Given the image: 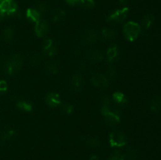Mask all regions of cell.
I'll use <instances>...</instances> for the list:
<instances>
[{
  "instance_id": "2",
  "label": "cell",
  "mask_w": 161,
  "mask_h": 160,
  "mask_svg": "<svg viewBox=\"0 0 161 160\" xmlns=\"http://www.w3.org/2000/svg\"><path fill=\"white\" fill-rule=\"evenodd\" d=\"M141 33V26L135 21H128L123 27V34L127 41L133 42Z\"/></svg>"
},
{
  "instance_id": "13",
  "label": "cell",
  "mask_w": 161,
  "mask_h": 160,
  "mask_svg": "<svg viewBox=\"0 0 161 160\" xmlns=\"http://www.w3.org/2000/svg\"><path fill=\"white\" fill-rule=\"evenodd\" d=\"M40 13H39L36 9H34V8H29V9H28L26 10L25 17H26V18L28 19L29 21L36 23V22H38L40 20Z\"/></svg>"
},
{
  "instance_id": "38",
  "label": "cell",
  "mask_w": 161,
  "mask_h": 160,
  "mask_svg": "<svg viewBox=\"0 0 161 160\" xmlns=\"http://www.w3.org/2000/svg\"><path fill=\"white\" fill-rule=\"evenodd\" d=\"M90 160H101V159L97 156V155H92V156L91 157V158H90Z\"/></svg>"
},
{
  "instance_id": "31",
  "label": "cell",
  "mask_w": 161,
  "mask_h": 160,
  "mask_svg": "<svg viewBox=\"0 0 161 160\" xmlns=\"http://www.w3.org/2000/svg\"><path fill=\"white\" fill-rule=\"evenodd\" d=\"M57 53H58V49H57L56 45H53L51 48L49 49V50H47L46 52H44L43 53L45 55H47V56H54Z\"/></svg>"
},
{
  "instance_id": "15",
  "label": "cell",
  "mask_w": 161,
  "mask_h": 160,
  "mask_svg": "<svg viewBox=\"0 0 161 160\" xmlns=\"http://www.w3.org/2000/svg\"><path fill=\"white\" fill-rule=\"evenodd\" d=\"M113 99L117 104L121 105V106L125 105L127 102V99L126 96L122 92H119V91H116L113 94Z\"/></svg>"
},
{
  "instance_id": "25",
  "label": "cell",
  "mask_w": 161,
  "mask_h": 160,
  "mask_svg": "<svg viewBox=\"0 0 161 160\" xmlns=\"http://www.w3.org/2000/svg\"><path fill=\"white\" fill-rule=\"evenodd\" d=\"M95 6V2L94 0H82L80 6L86 9H92Z\"/></svg>"
},
{
  "instance_id": "39",
  "label": "cell",
  "mask_w": 161,
  "mask_h": 160,
  "mask_svg": "<svg viewBox=\"0 0 161 160\" xmlns=\"http://www.w3.org/2000/svg\"><path fill=\"white\" fill-rule=\"evenodd\" d=\"M4 17H5V16H4V15H3V13H1V12H0V22H1V21H2V20H3V18H4Z\"/></svg>"
},
{
  "instance_id": "9",
  "label": "cell",
  "mask_w": 161,
  "mask_h": 160,
  "mask_svg": "<svg viewBox=\"0 0 161 160\" xmlns=\"http://www.w3.org/2000/svg\"><path fill=\"white\" fill-rule=\"evenodd\" d=\"M46 104L50 108H56L61 104V100L60 95L57 93H49L45 98Z\"/></svg>"
},
{
  "instance_id": "7",
  "label": "cell",
  "mask_w": 161,
  "mask_h": 160,
  "mask_svg": "<svg viewBox=\"0 0 161 160\" xmlns=\"http://www.w3.org/2000/svg\"><path fill=\"white\" fill-rule=\"evenodd\" d=\"M50 30V26L45 20H39L35 25V33L38 37H44L47 35Z\"/></svg>"
},
{
  "instance_id": "27",
  "label": "cell",
  "mask_w": 161,
  "mask_h": 160,
  "mask_svg": "<svg viewBox=\"0 0 161 160\" xmlns=\"http://www.w3.org/2000/svg\"><path fill=\"white\" fill-rule=\"evenodd\" d=\"M61 110L66 115H70L72 114V111H73V106L70 104L68 103H64V104H61Z\"/></svg>"
},
{
  "instance_id": "17",
  "label": "cell",
  "mask_w": 161,
  "mask_h": 160,
  "mask_svg": "<svg viewBox=\"0 0 161 160\" xmlns=\"http://www.w3.org/2000/svg\"><path fill=\"white\" fill-rule=\"evenodd\" d=\"M17 132L13 129H6L3 130L0 134V138L3 141H8V140L12 139L14 136H15Z\"/></svg>"
},
{
  "instance_id": "28",
  "label": "cell",
  "mask_w": 161,
  "mask_h": 160,
  "mask_svg": "<svg viewBox=\"0 0 161 160\" xmlns=\"http://www.w3.org/2000/svg\"><path fill=\"white\" fill-rule=\"evenodd\" d=\"M36 9H37L40 13H46L47 11V9H48V5H47V3L44 1L39 2V3H38L37 5H36Z\"/></svg>"
},
{
  "instance_id": "21",
  "label": "cell",
  "mask_w": 161,
  "mask_h": 160,
  "mask_svg": "<svg viewBox=\"0 0 161 160\" xmlns=\"http://www.w3.org/2000/svg\"><path fill=\"white\" fill-rule=\"evenodd\" d=\"M66 13L63 9H58L53 13V14L52 15V21L57 23V22H60L64 18Z\"/></svg>"
},
{
  "instance_id": "36",
  "label": "cell",
  "mask_w": 161,
  "mask_h": 160,
  "mask_svg": "<svg viewBox=\"0 0 161 160\" xmlns=\"http://www.w3.org/2000/svg\"><path fill=\"white\" fill-rule=\"evenodd\" d=\"M66 3L70 6H80L82 0H65Z\"/></svg>"
},
{
  "instance_id": "40",
  "label": "cell",
  "mask_w": 161,
  "mask_h": 160,
  "mask_svg": "<svg viewBox=\"0 0 161 160\" xmlns=\"http://www.w3.org/2000/svg\"><path fill=\"white\" fill-rule=\"evenodd\" d=\"M1 1H2V0H0V3H1Z\"/></svg>"
},
{
  "instance_id": "11",
  "label": "cell",
  "mask_w": 161,
  "mask_h": 160,
  "mask_svg": "<svg viewBox=\"0 0 161 160\" xmlns=\"http://www.w3.org/2000/svg\"><path fill=\"white\" fill-rule=\"evenodd\" d=\"M83 40L86 44L93 45L98 40V35L94 29H87L83 34Z\"/></svg>"
},
{
  "instance_id": "26",
  "label": "cell",
  "mask_w": 161,
  "mask_h": 160,
  "mask_svg": "<svg viewBox=\"0 0 161 160\" xmlns=\"http://www.w3.org/2000/svg\"><path fill=\"white\" fill-rule=\"evenodd\" d=\"M124 158L125 156L120 151L116 150L111 154L108 160H124Z\"/></svg>"
},
{
  "instance_id": "8",
  "label": "cell",
  "mask_w": 161,
  "mask_h": 160,
  "mask_svg": "<svg viewBox=\"0 0 161 160\" xmlns=\"http://www.w3.org/2000/svg\"><path fill=\"white\" fill-rule=\"evenodd\" d=\"M120 56V52L117 45H111L109 48L107 50L106 52V59L109 63H113L115 61H117Z\"/></svg>"
},
{
  "instance_id": "23",
  "label": "cell",
  "mask_w": 161,
  "mask_h": 160,
  "mask_svg": "<svg viewBox=\"0 0 161 160\" xmlns=\"http://www.w3.org/2000/svg\"><path fill=\"white\" fill-rule=\"evenodd\" d=\"M86 144L91 147H98L99 146L101 145V141L100 140L98 139L96 136H92V137H90L86 140Z\"/></svg>"
},
{
  "instance_id": "18",
  "label": "cell",
  "mask_w": 161,
  "mask_h": 160,
  "mask_svg": "<svg viewBox=\"0 0 161 160\" xmlns=\"http://www.w3.org/2000/svg\"><path fill=\"white\" fill-rule=\"evenodd\" d=\"M154 20H155V17H154L153 15L147 14V15L144 16L142 20V26L146 28V29H148L153 24Z\"/></svg>"
},
{
  "instance_id": "37",
  "label": "cell",
  "mask_w": 161,
  "mask_h": 160,
  "mask_svg": "<svg viewBox=\"0 0 161 160\" xmlns=\"http://www.w3.org/2000/svg\"><path fill=\"white\" fill-rule=\"evenodd\" d=\"M119 4L124 6V7L127 6V5L129 4V0H119Z\"/></svg>"
},
{
  "instance_id": "6",
  "label": "cell",
  "mask_w": 161,
  "mask_h": 160,
  "mask_svg": "<svg viewBox=\"0 0 161 160\" xmlns=\"http://www.w3.org/2000/svg\"><path fill=\"white\" fill-rule=\"evenodd\" d=\"M91 83L96 88L104 89L108 87L109 81H108V78H107L106 75H104L100 73H96L91 77Z\"/></svg>"
},
{
  "instance_id": "5",
  "label": "cell",
  "mask_w": 161,
  "mask_h": 160,
  "mask_svg": "<svg viewBox=\"0 0 161 160\" xmlns=\"http://www.w3.org/2000/svg\"><path fill=\"white\" fill-rule=\"evenodd\" d=\"M17 10L18 6L15 0H2L0 3V12L4 16H12Z\"/></svg>"
},
{
  "instance_id": "33",
  "label": "cell",
  "mask_w": 161,
  "mask_h": 160,
  "mask_svg": "<svg viewBox=\"0 0 161 160\" xmlns=\"http://www.w3.org/2000/svg\"><path fill=\"white\" fill-rule=\"evenodd\" d=\"M110 103H111V100L107 96H105L102 98L101 100V104H102V107H109Z\"/></svg>"
},
{
  "instance_id": "16",
  "label": "cell",
  "mask_w": 161,
  "mask_h": 160,
  "mask_svg": "<svg viewBox=\"0 0 161 160\" xmlns=\"http://www.w3.org/2000/svg\"><path fill=\"white\" fill-rule=\"evenodd\" d=\"M116 32L110 28H104L102 31V38L104 41H111L115 39Z\"/></svg>"
},
{
  "instance_id": "30",
  "label": "cell",
  "mask_w": 161,
  "mask_h": 160,
  "mask_svg": "<svg viewBox=\"0 0 161 160\" xmlns=\"http://www.w3.org/2000/svg\"><path fill=\"white\" fill-rule=\"evenodd\" d=\"M127 157H128L129 159L135 160L138 158V152H137V151L135 150V149L129 148L128 151H127Z\"/></svg>"
},
{
  "instance_id": "20",
  "label": "cell",
  "mask_w": 161,
  "mask_h": 160,
  "mask_svg": "<svg viewBox=\"0 0 161 160\" xmlns=\"http://www.w3.org/2000/svg\"><path fill=\"white\" fill-rule=\"evenodd\" d=\"M17 107L21 111H27V112H30L32 111L33 106L31 103L25 100H20L17 103Z\"/></svg>"
},
{
  "instance_id": "4",
  "label": "cell",
  "mask_w": 161,
  "mask_h": 160,
  "mask_svg": "<svg viewBox=\"0 0 161 160\" xmlns=\"http://www.w3.org/2000/svg\"><path fill=\"white\" fill-rule=\"evenodd\" d=\"M109 144L112 147H123L127 144V136L123 132H112L109 134Z\"/></svg>"
},
{
  "instance_id": "10",
  "label": "cell",
  "mask_w": 161,
  "mask_h": 160,
  "mask_svg": "<svg viewBox=\"0 0 161 160\" xmlns=\"http://www.w3.org/2000/svg\"><path fill=\"white\" fill-rule=\"evenodd\" d=\"M104 117H105V123L109 126H116L120 122L119 115L116 111H109L108 114L104 115Z\"/></svg>"
},
{
  "instance_id": "19",
  "label": "cell",
  "mask_w": 161,
  "mask_h": 160,
  "mask_svg": "<svg viewBox=\"0 0 161 160\" xmlns=\"http://www.w3.org/2000/svg\"><path fill=\"white\" fill-rule=\"evenodd\" d=\"M150 108L154 112H159L161 109V98L160 97H155L152 99L150 104Z\"/></svg>"
},
{
  "instance_id": "29",
  "label": "cell",
  "mask_w": 161,
  "mask_h": 160,
  "mask_svg": "<svg viewBox=\"0 0 161 160\" xmlns=\"http://www.w3.org/2000/svg\"><path fill=\"white\" fill-rule=\"evenodd\" d=\"M53 45V42L52 41V39H47L42 43V51L46 52L47 50H48L49 49L51 48Z\"/></svg>"
},
{
  "instance_id": "34",
  "label": "cell",
  "mask_w": 161,
  "mask_h": 160,
  "mask_svg": "<svg viewBox=\"0 0 161 160\" xmlns=\"http://www.w3.org/2000/svg\"><path fill=\"white\" fill-rule=\"evenodd\" d=\"M41 61H42V57L39 54H35L31 58V62L34 65H38V64H40Z\"/></svg>"
},
{
  "instance_id": "12",
  "label": "cell",
  "mask_w": 161,
  "mask_h": 160,
  "mask_svg": "<svg viewBox=\"0 0 161 160\" xmlns=\"http://www.w3.org/2000/svg\"><path fill=\"white\" fill-rule=\"evenodd\" d=\"M70 84L74 90L80 91L83 89V84H84V80H83V76L79 75V74L74 75L71 78Z\"/></svg>"
},
{
  "instance_id": "32",
  "label": "cell",
  "mask_w": 161,
  "mask_h": 160,
  "mask_svg": "<svg viewBox=\"0 0 161 160\" xmlns=\"http://www.w3.org/2000/svg\"><path fill=\"white\" fill-rule=\"evenodd\" d=\"M116 76V71L114 67H109V68L107 70L106 77L108 78H113Z\"/></svg>"
},
{
  "instance_id": "24",
  "label": "cell",
  "mask_w": 161,
  "mask_h": 160,
  "mask_svg": "<svg viewBox=\"0 0 161 160\" xmlns=\"http://www.w3.org/2000/svg\"><path fill=\"white\" fill-rule=\"evenodd\" d=\"M47 71L50 74H57L59 70V66L56 62H50L46 67Z\"/></svg>"
},
{
  "instance_id": "14",
  "label": "cell",
  "mask_w": 161,
  "mask_h": 160,
  "mask_svg": "<svg viewBox=\"0 0 161 160\" xmlns=\"http://www.w3.org/2000/svg\"><path fill=\"white\" fill-rule=\"evenodd\" d=\"M14 36V31L10 27H6L3 29L2 32V38L3 41L6 42H10L13 40Z\"/></svg>"
},
{
  "instance_id": "35",
  "label": "cell",
  "mask_w": 161,
  "mask_h": 160,
  "mask_svg": "<svg viewBox=\"0 0 161 160\" xmlns=\"http://www.w3.org/2000/svg\"><path fill=\"white\" fill-rule=\"evenodd\" d=\"M7 83L6 81H4V80H0V93L6 92L7 90Z\"/></svg>"
},
{
  "instance_id": "22",
  "label": "cell",
  "mask_w": 161,
  "mask_h": 160,
  "mask_svg": "<svg viewBox=\"0 0 161 160\" xmlns=\"http://www.w3.org/2000/svg\"><path fill=\"white\" fill-rule=\"evenodd\" d=\"M89 56L90 58L94 61H102L104 58L103 53H102L100 50H96V49H94V50L90 51Z\"/></svg>"
},
{
  "instance_id": "1",
  "label": "cell",
  "mask_w": 161,
  "mask_h": 160,
  "mask_svg": "<svg viewBox=\"0 0 161 160\" xmlns=\"http://www.w3.org/2000/svg\"><path fill=\"white\" fill-rule=\"evenodd\" d=\"M23 64L24 59L21 55L19 53L10 55L5 61L3 64V71L7 75H12L17 73L21 68Z\"/></svg>"
},
{
  "instance_id": "3",
  "label": "cell",
  "mask_w": 161,
  "mask_h": 160,
  "mask_svg": "<svg viewBox=\"0 0 161 160\" xmlns=\"http://www.w3.org/2000/svg\"><path fill=\"white\" fill-rule=\"evenodd\" d=\"M129 13V8L127 6L123 7L122 9H116L107 18V22L110 24H119L123 23L127 18Z\"/></svg>"
}]
</instances>
